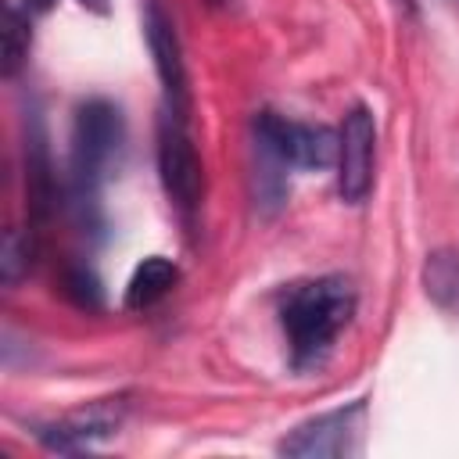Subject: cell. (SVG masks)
Segmentation results:
<instances>
[{"instance_id":"6da1fadb","label":"cell","mask_w":459,"mask_h":459,"mask_svg":"<svg viewBox=\"0 0 459 459\" xmlns=\"http://www.w3.org/2000/svg\"><path fill=\"white\" fill-rule=\"evenodd\" d=\"M355 287L348 276H316L308 283H298L283 294L280 305V326L287 333L290 366L294 369H319L344 326L355 316Z\"/></svg>"},{"instance_id":"7a4b0ae2","label":"cell","mask_w":459,"mask_h":459,"mask_svg":"<svg viewBox=\"0 0 459 459\" xmlns=\"http://www.w3.org/2000/svg\"><path fill=\"white\" fill-rule=\"evenodd\" d=\"M126 147V122L118 104L93 97L82 100L72 122V154H68V186H72V208L86 226H93L97 194L104 179L118 169Z\"/></svg>"},{"instance_id":"3957f363","label":"cell","mask_w":459,"mask_h":459,"mask_svg":"<svg viewBox=\"0 0 459 459\" xmlns=\"http://www.w3.org/2000/svg\"><path fill=\"white\" fill-rule=\"evenodd\" d=\"M255 143H258V154L276 161L280 169H326L337 161L333 129L294 122L276 111H262L255 118Z\"/></svg>"},{"instance_id":"277c9868","label":"cell","mask_w":459,"mask_h":459,"mask_svg":"<svg viewBox=\"0 0 459 459\" xmlns=\"http://www.w3.org/2000/svg\"><path fill=\"white\" fill-rule=\"evenodd\" d=\"M158 172H161V186L169 201L190 222L201 204V158L186 129V118L165 108L158 118Z\"/></svg>"},{"instance_id":"5b68a950","label":"cell","mask_w":459,"mask_h":459,"mask_svg":"<svg viewBox=\"0 0 459 459\" xmlns=\"http://www.w3.org/2000/svg\"><path fill=\"white\" fill-rule=\"evenodd\" d=\"M362 416H366V402H351L344 409L312 416V420H305L301 427H294L280 441V452L294 455V459H341V455H355L359 452V437H362Z\"/></svg>"},{"instance_id":"8992f818","label":"cell","mask_w":459,"mask_h":459,"mask_svg":"<svg viewBox=\"0 0 459 459\" xmlns=\"http://www.w3.org/2000/svg\"><path fill=\"white\" fill-rule=\"evenodd\" d=\"M373 158H377V126L373 111L355 104L337 129V194L348 204H362L373 190Z\"/></svg>"},{"instance_id":"52a82bcc","label":"cell","mask_w":459,"mask_h":459,"mask_svg":"<svg viewBox=\"0 0 459 459\" xmlns=\"http://www.w3.org/2000/svg\"><path fill=\"white\" fill-rule=\"evenodd\" d=\"M143 36H147V47H151V57H154V72H158L161 90H165V111L186 118L190 97H186L183 50H179L176 25H172V18L165 14V7H161L158 0H147V11H143Z\"/></svg>"},{"instance_id":"ba28073f","label":"cell","mask_w":459,"mask_h":459,"mask_svg":"<svg viewBox=\"0 0 459 459\" xmlns=\"http://www.w3.org/2000/svg\"><path fill=\"white\" fill-rule=\"evenodd\" d=\"M118 420H122V405L100 402V405H93V409H86V412H75V416H68V420H57V423L39 427L36 437H39L47 448H54V452H86V448H93L97 441H104L108 434H115Z\"/></svg>"},{"instance_id":"9c48e42d","label":"cell","mask_w":459,"mask_h":459,"mask_svg":"<svg viewBox=\"0 0 459 459\" xmlns=\"http://www.w3.org/2000/svg\"><path fill=\"white\" fill-rule=\"evenodd\" d=\"M179 280V269L172 258H161V255H151L143 258L133 276H129V287H126V308L133 312H143V308H154Z\"/></svg>"},{"instance_id":"30bf717a","label":"cell","mask_w":459,"mask_h":459,"mask_svg":"<svg viewBox=\"0 0 459 459\" xmlns=\"http://www.w3.org/2000/svg\"><path fill=\"white\" fill-rule=\"evenodd\" d=\"M423 287L437 305L459 308V251L452 247L434 251L423 265Z\"/></svg>"},{"instance_id":"8fae6325","label":"cell","mask_w":459,"mask_h":459,"mask_svg":"<svg viewBox=\"0 0 459 459\" xmlns=\"http://www.w3.org/2000/svg\"><path fill=\"white\" fill-rule=\"evenodd\" d=\"M32 47V18L22 4H7V22H4V75L11 79Z\"/></svg>"},{"instance_id":"7c38bea8","label":"cell","mask_w":459,"mask_h":459,"mask_svg":"<svg viewBox=\"0 0 459 459\" xmlns=\"http://www.w3.org/2000/svg\"><path fill=\"white\" fill-rule=\"evenodd\" d=\"M61 290L82 312H100L104 308V287H100V280L90 265H68L65 276H61Z\"/></svg>"},{"instance_id":"4fadbf2b","label":"cell","mask_w":459,"mask_h":459,"mask_svg":"<svg viewBox=\"0 0 459 459\" xmlns=\"http://www.w3.org/2000/svg\"><path fill=\"white\" fill-rule=\"evenodd\" d=\"M32 262V240L22 237L18 230H7L4 237V251H0V273H4V283H14Z\"/></svg>"},{"instance_id":"5bb4252c","label":"cell","mask_w":459,"mask_h":459,"mask_svg":"<svg viewBox=\"0 0 459 459\" xmlns=\"http://www.w3.org/2000/svg\"><path fill=\"white\" fill-rule=\"evenodd\" d=\"M82 7H90V11H97V14H104L108 11V0H79Z\"/></svg>"}]
</instances>
